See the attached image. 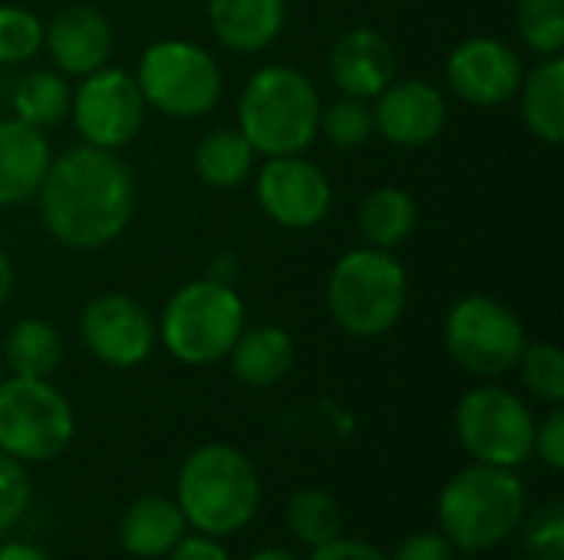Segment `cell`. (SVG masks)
<instances>
[{"mask_svg": "<svg viewBox=\"0 0 564 560\" xmlns=\"http://www.w3.org/2000/svg\"><path fill=\"white\" fill-rule=\"evenodd\" d=\"M522 548L529 560H564V505L549 502L522 518Z\"/></svg>", "mask_w": 564, "mask_h": 560, "instance_id": "obj_32", "label": "cell"}, {"mask_svg": "<svg viewBox=\"0 0 564 560\" xmlns=\"http://www.w3.org/2000/svg\"><path fill=\"white\" fill-rule=\"evenodd\" d=\"M0 560H50V554L30 541H7L0 545Z\"/></svg>", "mask_w": 564, "mask_h": 560, "instance_id": "obj_38", "label": "cell"}, {"mask_svg": "<svg viewBox=\"0 0 564 560\" xmlns=\"http://www.w3.org/2000/svg\"><path fill=\"white\" fill-rule=\"evenodd\" d=\"M535 452L539 459L552 469H564V409L562 406H549L545 419L535 422Z\"/></svg>", "mask_w": 564, "mask_h": 560, "instance_id": "obj_34", "label": "cell"}, {"mask_svg": "<svg viewBox=\"0 0 564 560\" xmlns=\"http://www.w3.org/2000/svg\"><path fill=\"white\" fill-rule=\"evenodd\" d=\"M410 300L406 267L393 251L380 248H354L337 257L327 277V310L334 323L360 340H373L390 333Z\"/></svg>", "mask_w": 564, "mask_h": 560, "instance_id": "obj_5", "label": "cell"}, {"mask_svg": "<svg viewBox=\"0 0 564 560\" xmlns=\"http://www.w3.org/2000/svg\"><path fill=\"white\" fill-rule=\"evenodd\" d=\"M13 281H17V274H13V261H10V254L0 248V307L10 300V294H13Z\"/></svg>", "mask_w": 564, "mask_h": 560, "instance_id": "obj_39", "label": "cell"}, {"mask_svg": "<svg viewBox=\"0 0 564 560\" xmlns=\"http://www.w3.org/2000/svg\"><path fill=\"white\" fill-rule=\"evenodd\" d=\"M522 386L529 396L542 406H562L564 403V353L555 343H525L519 363H516Z\"/></svg>", "mask_w": 564, "mask_h": 560, "instance_id": "obj_28", "label": "cell"}, {"mask_svg": "<svg viewBox=\"0 0 564 560\" xmlns=\"http://www.w3.org/2000/svg\"><path fill=\"white\" fill-rule=\"evenodd\" d=\"M443 343L463 373L486 383L516 370L529 337L509 304L489 294H466L446 314Z\"/></svg>", "mask_w": 564, "mask_h": 560, "instance_id": "obj_8", "label": "cell"}, {"mask_svg": "<svg viewBox=\"0 0 564 560\" xmlns=\"http://www.w3.org/2000/svg\"><path fill=\"white\" fill-rule=\"evenodd\" d=\"M516 26L522 43L535 56H562L564 50V0H519Z\"/></svg>", "mask_w": 564, "mask_h": 560, "instance_id": "obj_29", "label": "cell"}, {"mask_svg": "<svg viewBox=\"0 0 564 560\" xmlns=\"http://www.w3.org/2000/svg\"><path fill=\"white\" fill-rule=\"evenodd\" d=\"M43 46L63 76L83 79L109 63L112 23L106 20L102 10L89 3H73L43 26Z\"/></svg>", "mask_w": 564, "mask_h": 560, "instance_id": "obj_16", "label": "cell"}, {"mask_svg": "<svg viewBox=\"0 0 564 560\" xmlns=\"http://www.w3.org/2000/svg\"><path fill=\"white\" fill-rule=\"evenodd\" d=\"M456 439L479 465L519 469L535 455V416L519 393L486 380L459 399Z\"/></svg>", "mask_w": 564, "mask_h": 560, "instance_id": "obj_10", "label": "cell"}, {"mask_svg": "<svg viewBox=\"0 0 564 560\" xmlns=\"http://www.w3.org/2000/svg\"><path fill=\"white\" fill-rule=\"evenodd\" d=\"M231 373L248 389H268L278 386L297 363V343L284 327H245L235 340L231 353Z\"/></svg>", "mask_w": 564, "mask_h": 560, "instance_id": "obj_21", "label": "cell"}, {"mask_svg": "<svg viewBox=\"0 0 564 560\" xmlns=\"http://www.w3.org/2000/svg\"><path fill=\"white\" fill-rule=\"evenodd\" d=\"M327 66H330L334 86L344 96L373 102L397 79V50L380 30L357 26V30H347L334 43Z\"/></svg>", "mask_w": 564, "mask_h": 560, "instance_id": "obj_17", "label": "cell"}, {"mask_svg": "<svg viewBox=\"0 0 564 560\" xmlns=\"http://www.w3.org/2000/svg\"><path fill=\"white\" fill-rule=\"evenodd\" d=\"M321 92L297 66L271 63L251 73L238 99V129L264 158L304 155L321 135Z\"/></svg>", "mask_w": 564, "mask_h": 560, "instance_id": "obj_4", "label": "cell"}, {"mask_svg": "<svg viewBox=\"0 0 564 560\" xmlns=\"http://www.w3.org/2000/svg\"><path fill=\"white\" fill-rule=\"evenodd\" d=\"M529 512L525 485L516 469L466 465L440 492L436 515L440 531L449 538L456 554H486L502 548Z\"/></svg>", "mask_w": 564, "mask_h": 560, "instance_id": "obj_2", "label": "cell"}, {"mask_svg": "<svg viewBox=\"0 0 564 560\" xmlns=\"http://www.w3.org/2000/svg\"><path fill=\"white\" fill-rule=\"evenodd\" d=\"M33 482L23 462L0 452V535H7L30 508Z\"/></svg>", "mask_w": 564, "mask_h": 560, "instance_id": "obj_33", "label": "cell"}, {"mask_svg": "<svg viewBox=\"0 0 564 560\" xmlns=\"http://www.w3.org/2000/svg\"><path fill=\"white\" fill-rule=\"evenodd\" d=\"M0 380H3V360H0Z\"/></svg>", "mask_w": 564, "mask_h": 560, "instance_id": "obj_41", "label": "cell"}, {"mask_svg": "<svg viewBox=\"0 0 564 560\" xmlns=\"http://www.w3.org/2000/svg\"><path fill=\"white\" fill-rule=\"evenodd\" d=\"M254 198L268 221L284 231L317 228L334 205L327 172L304 155H274L254 175Z\"/></svg>", "mask_w": 564, "mask_h": 560, "instance_id": "obj_13", "label": "cell"}, {"mask_svg": "<svg viewBox=\"0 0 564 560\" xmlns=\"http://www.w3.org/2000/svg\"><path fill=\"white\" fill-rule=\"evenodd\" d=\"M175 502L198 535L228 538L254 521L261 508V479L241 449L208 442L182 462Z\"/></svg>", "mask_w": 564, "mask_h": 560, "instance_id": "obj_3", "label": "cell"}, {"mask_svg": "<svg viewBox=\"0 0 564 560\" xmlns=\"http://www.w3.org/2000/svg\"><path fill=\"white\" fill-rule=\"evenodd\" d=\"M3 373L23 380H50L63 363V337L43 317H23L7 330L3 350Z\"/></svg>", "mask_w": 564, "mask_h": 560, "instance_id": "obj_23", "label": "cell"}, {"mask_svg": "<svg viewBox=\"0 0 564 560\" xmlns=\"http://www.w3.org/2000/svg\"><path fill=\"white\" fill-rule=\"evenodd\" d=\"M195 175L212 185V188H238L258 162V152L251 149V142L241 135L238 125H221L212 129L198 139L195 145Z\"/></svg>", "mask_w": 564, "mask_h": 560, "instance_id": "obj_25", "label": "cell"}, {"mask_svg": "<svg viewBox=\"0 0 564 560\" xmlns=\"http://www.w3.org/2000/svg\"><path fill=\"white\" fill-rule=\"evenodd\" d=\"M79 340L109 370H135L155 350V320L132 297L119 290H102L89 297L79 310Z\"/></svg>", "mask_w": 564, "mask_h": 560, "instance_id": "obj_12", "label": "cell"}, {"mask_svg": "<svg viewBox=\"0 0 564 560\" xmlns=\"http://www.w3.org/2000/svg\"><path fill=\"white\" fill-rule=\"evenodd\" d=\"M36 201L43 228L63 248L99 251L129 228L135 178L116 152L83 142L50 158Z\"/></svg>", "mask_w": 564, "mask_h": 560, "instance_id": "obj_1", "label": "cell"}, {"mask_svg": "<svg viewBox=\"0 0 564 560\" xmlns=\"http://www.w3.org/2000/svg\"><path fill=\"white\" fill-rule=\"evenodd\" d=\"M135 83L149 109L169 119L208 116L221 99L218 59L192 40H155L142 50Z\"/></svg>", "mask_w": 564, "mask_h": 560, "instance_id": "obj_7", "label": "cell"}, {"mask_svg": "<svg viewBox=\"0 0 564 560\" xmlns=\"http://www.w3.org/2000/svg\"><path fill=\"white\" fill-rule=\"evenodd\" d=\"M43 46V20L20 7L0 3V66H20Z\"/></svg>", "mask_w": 564, "mask_h": 560, "instance_id": "obj_31", "label": "cell"}, {"mask_svg": "<svg viewBox=\"0 0 564 560\" xmlns=\"http://www.w3.org/2000/svg\"><path fill=\"white\" fill-rule=\"evenodd\" d=\"M519 102H522V119L529 132L545 142V145H562L564 142V59L562 56H545L539 59L535 69L522 76L519 86Z\"/></svg>", "mask_w": 564, "mask_h": 560, "instance_id": "obj_22", "label": "cell"}, {"mask_svg": "<svg viewBox=\"0 0 564 560\" xmlns=\"http://www.w3.org/2000/svg\"><path fill=\"white\" fill-rule=\"evenodd\" d=\"M50 142L20 119H0V208L36 198L50 168Z\"/></svg>", "mask_w": 564, "mask_h": 560, "instance_id": "obj_18", "label": "cell"}, {"mask_svg": "<svg viewBox=\"0 0 564 560\" xmlns=\"http://www.w3.org/2000/svg\"><path fill=\"white\" fill-rule=\"evenodd\" d=\"M288 20V0H208V26L231 53L268 50Z\"/></svg>", "mask_w": 564, "mask_h": 560, "instance_id": "obj_19", "label": "cell"}, {"mask_svg": "<svg viewBox=\"0 0 564 560\" xmlns=\"http://www.w3.org/2000/svg\"><path fill=\"white\" fill-rule=\"evenodd\" d=\"M185 515L175 498L165 495H145L135 498L122 518H119V545L126 554L139 560L165 558L182 538H185Z\"/></svg>", "mask_w": 564, "mask_h": 560, "instance_id": "obj_20", "label": "cell"}, {"mask_svg": "<svg viewBox=\"0 0 564 560\" xmlns=\"http://www.w3.org/2000/svg\"><path fill=\"white\" fill-rule=\"evenodd\" d=\"M307 560H390V554H383L377 545H370L364 538H344V535H337L334 541L314 548Z\"/></svg>", "mask_w": 564, "mask_h": 560, "instance_id": "obj_36", "label": "cell"}, {"mask_svg": "<svg viewBox=\"0 0 564 560\" xmlns=\"http://www.w3.org/2000/svg\"><path fill=\"white\" fill-rule=\"evenodd\" d=\"M245 327L248 307L241 294L225 281L198 277L165 300L155 333L182 366H215L231 353Z\"/></svg>", "mask_w": 564, "mask_h": 560, "instance_id": "obj_6", "label": "cell"}, {"mask_svg": "<svg viewBox=\"0 0 564 560\" xmlns=\"http://www.w3.org/2000/svg\"><path fill=\"white\" fill-rule=\"evenodd\" d=\"M145 99L132 73L102 66L79 79L69 99V119L86 145L119 152L145 125Z\"/></svg>", "mask_w": 564, "mask_h": 560, "instance_id": "obj_11", "label": "cell"}, {"mask_svg": "<svg viewBox=\"0 0 564 560\" xmlns=\"http://www.w3.org/2000/svg\"><path fill=\"white\" fill-rule=\"evenodd\" d=\"M73 436V406L50 380H0V452L23 465H40L63 455Z\"/></svg>", "mask_w": 564, "mask_h": 560, "instance_id": "obj_9", "label": "cell"}, {"mask_svg": "<svg viewBox=\"0 0 564 560\" xmlns=\"http://www.w3.org/2000/svg\"><path fill=\"white\" fill-rule=\"evenodd\" d=\"M321 132L337 149H360L377 135L373 102L357 96H340L321 109Z\"/></svg>", "mask_w": 564, "mask_h": 560, "instance_id": "obj_30", "label": "cell"}, {"mask_svg": "<svg viewBox=\"0 0 564 560\" xmlns=\"http://www.w3.org/2000/svg\"><path fill=\"white\" fill-rule=\"evenodd\" d=\"M416 221H420V211H416L413 195L397 185L373 188L357 211V228L364 241L380 251H397L400 244H406L410 234L416 231Z\"/></svg>", "mask_w": 564, "mask_h": 560, "instance_id": "obj_24", "label": "cell"}, {"mask_svg": "<svg viewBox=\"0 0 564 560\" xmlns=\"http://www.w3.org/2000/svg\"><path fill=\"white\" fill-rule=\"evenodd\" d=\"M165 560H231V554L225 551L221 538H208V535H192L182 538Z\"/></svg>", "mask_w": 564, "mask_h": 560, "instance_id": "obj_37", "label": "cell"}, {"mask_svg": "<svg viewBox=\"0 0 564 560\" xmlns=\"http://www.w3.org/2000/svg\"><path fill=\"white\" fill-rule=\"evenodd\" d=\"M390 560H456V548L443 531H416L397 545Z\"/></svg>", "mask_w": 564, "mask_h": 560, "instance_id": "obj_35", "label": "cell"}, {"mask_svg": "<svg viewBox=\"0 0 564 560\" xmlns=\"http://www.w3.org/2000/svg\"><path fill=\"white\" fill-rule=\"evenodd\" d=\"M69 99H73V89L59 69H33L26 76H20L10 92L13 119L33 125L40 132L59 125L69 116Z\"/></svg>", "mask_w": 564, "mask_h": 560, "instance_id": "obj_26", "label": "cell"}, {"mask_svg": "<svg viewBox=\"0 0 564 560\" xmlns=\"http://www.w3.org/2000/svg\"><path fill=\"white\" fill-rule=\"evenodd\" d=\"M377 132L397 149H423L446 129V99L426 79H393L373 99Z\"/></svg>", "mask_w": 564, "mask_h": 560, "instance_id": "obj_15", "label": "cell"}, {"mask_svg": "<svg viewBox=\"0 0 564 560\" xmlns=\"http://www.w3.org/2000/svg\"><path fill=\"white\" fill-rule=\"evenodd\" d=\"M522 59L499 36H469L446 59L449 89L476 109L506 106L522 86Z\"/></svg>", "mask_w": 564, "mask_h": 560, "instance_id": "obj_14", "label": "cell"}, {"mask_svg": "<svg viewBox=\"0 0 564 560\" xmlns=\"http://www.w3.org/2000/svg\"><path fill=\"white\" fill-rule=\"evenodd\" d=\"M284 521L288 531L297 545L304 548H321L327 541H334L344 528V515L340 505L330 492L324 488H301L291 495L288 508H284Z\"/></svg>", "mask_w": 564, "mask_h": 560, "instance_id": "obj_27", "label": "cell"}, {"mask_svg": "<svg viewBox=\"0 0 564 560\" xmlns=\"http://www.w3.org/2000/svg\"><path fill=\"white\" fill-rule=\"evenodd\" d=\"M248 560H297L288 548H261V551H254Z\"/></svg>", "mask_w": 564, "mask_h": 560, "instance_id": "obj_40", "label": "cell"}]
</instances>
